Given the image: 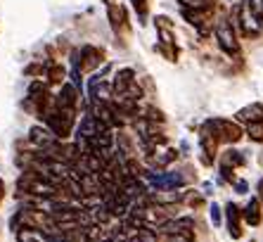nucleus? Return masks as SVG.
I'll return each instance as SVG.
<instances>
[{
    "mask_svg": "<svg viewBox=\"0 0 263 242\" xmlns=\"http://www.w3.org/2000/svg\"><path fill=\"white\" fill-rule=\"evenodd\" d=\"M237 24L242 29V36L251 38V36H258L263 31L261 29V22H258L256 12L251 10V5L247 0H239L237 7H235V19H233V26Z\"/></svg>",
    "mask_w": 263,
    "mask_h": 242,
    "instance_id": "1",
    "label": "nucleus"
},
{
    "mask_svg": "<svg viewBox=\"0 0 263 242\" xmlns=\"http://www.w3.org/2000/svg\"><path fill=\"white\" fill-rule=\"evenodd\" d=\"M216 41H218L220 50L228 52V55H239V41H237V33H235V26L233 22L228 19H220L216 24Z\"/></svg>",
    "mask_w": 263,
    "mask_h": 242,
    "instance_id": "2",
    "label": "nucleus"
},
{
    "mask_svg": "<svg viewBox=\"0 0 263 242\" xmlns=\"http://www.w3.org/2000/svg\"><path fill=\"white\" fill-rule=\"evenodd\" d=\"M209 128L214 131L216 140H226V143H237L239 138L245 136V131L237 121H230V119H211L206 121Z\"/></svg>",
    "mask_w": 263,
    "mask_h": 242,
    "instance_id": "3",
    "label": "nucleus"
},
{
    "mask_svg": "<svg viewBox=\"0 0 263 242\" xmlns=\"http://www.w3.org/2000/svg\"><path fill=\"white\" fill-rule=\"evenodd\" d=\"M29 140H31V145H36V147H41L45 152V150H50L57 143V136L48 128V126H31Z\"/></svg>",
    "mask_w": 263,
    "mask_h": 242,
    "instance_id": "4",
    "label": "nucleus"
},
{
    "mask_svg": "<svg viewBox=\"0 0 263 242\" xmlns=\"http://www.w3.org/2000/svg\"><path fill=\"white\" fill-rule=\"evenodd\" d=\"M226 221H228V230H230V235L235 237V240H239L242 237V209H239L237 204H233V202H228L226 204Z\"/></svg>",
    "mask_w": 263,
    "mask_h": 242,
    "instance_id": "5",
    "label": "nucleus"
},
{
    "mask_svg": "<svg viewBox=\"0 0 263 242\" xmlns=\"http://www.w3.org/2000/svg\"><path fill=\"white\" fill-rule=\"evenodd\" d=\"M235 119L242 121V124H256V121H263V105L261 102H254V105L242 107V109L235 114Z\"/></svg>",
    "mask_w": 263,
    "mask_h": 242,
    "instance_id": "6",
    "label": "nucleus"
},
{
    "mask_svg": "<svg viewBox=\"0 0 263 242\" xmlns=\"http://www.w3.org/2000/svg\"><path fill=\"white\" fill-rule=\"evenodd\" d=\"M261 202H258V197H251L249 202H247V207L242 209V218H245L249 226H261L263 221V214H261Z\"/></svg>",
    "mask_w": 263,
    "mask_h": 242,
    "instance_id": "7",
    "label": "nucleus"
},
{
    "mask_svg": "<svg viewBox=\"0 0 263 242\" xmlns=\"http://www.w3.org/2000/svg\"><path fill=\"white\" fill-rule=\"evenodd\" d=\"M107 10H109V19H111V26L114 31H119V26H126V17H123V10L117 7L114 0H107Z\"/></svg>",
    "mask_w": 263,
    "mask_h": 242,
    "instance_id": "8",
    "label": "nucleus"
},
{
    "mask_svg": "<svg viewBox=\"0 0 263 242\" xmlns=\"http://www.w3.org/2000/svg\"><path fill=\"white\" fill-rule=\"evenodd\" d=\"M183 10H214L216 0H180Z\"/></svg>",
    "mask_w": 263,
    "mask_h": 242,
    "instance_id": "9",
    "label": "nucleus"
},
{
    "mask_svg": "<svg viewBox=\"0 0 263 242\" xmlns=\"http://www.w3.org/2000/svg\"><path fill=\"white\" fill-rule=\"evenodd\" d=\"M245 164V157H242V152H237V150H228V152H223V166H242Z\"/></svg>",
    "mask_w": 263,
    "mask_h": 242,
    "instance_id": "10",
    "label": "nucleus"
},
{
    "mask_svg": "<svg viewBox=\"0 0 263 242\" xmlns=\"http://www.w3.org/2000/svg\"><path fill=\"white\" fill-rule=\"evenodd\" d=\"M247 136H249L254 143H263V121L247 124Z\"/></svg>",
    "mask_w": 263,
    "mask_h": 242,
    "instance_id": "11",
    "label": "nucleus"
},
{
    "mask_svg": "<svg viewBox=\"0 0 263 242\" xmlns=\"http://www.w3.org/2000/svg\"><path fill=\"white\" fill-rule=\"evenodd\" d=\"M48 79L52 81V83H62V81H64V69H62L60 64H50L48 67Z\"/></svg>",
    "mask_w": 263,
    "mask_h": 242,
    "instance_id": "12",
    "label": "nucleus"
},
{
    "mask_svg": "<svg viewBox=\"0 0 263 242\" xmlns=\"http://www.w3.org/2000/svg\"><path fill=\"white\" fill-rule=\"evenodd\" d=\"M164 242H192V233H168L164 235Z\"/></svg>",
    "mask_w": 263,
    "mask_h": 242,
    "instance_id": "13",
    "label": "nucleus"
},
{
    "mask_svg": "<svg viewBox=\"0 0 263 242\" xmlns=\"http://www.w3.org/2000/svg\"><path fill=\"white\" fill-rule=\"evenodd\" d=\"M220 176H223V180H228V183H235V176H233V169L230 166H220Z\"/></svg>",
    "mask_w": 263,
    "mask_h": 242,
    "instance_id": "14",
    "label": "nucleus"
},
{
    "mask_svg": "<svg viewBox=\"0 0 263 242\" xmlns=\"http://www.w3.org/2000/svg\"><path fill=\"white\" fill-rule=\"evenodd\" d=\"M133 7L138 10V14H140V17H145V14H147V3H145V0H133Z\"/></svg>",
    "mask_w": 263,
    "mask_h": 242,
    "instance_id": "15",
    "label": "nucleus"
},
{
    "mask_svg": "<svg viewBox=\"0 0 263 242\" xmlns=\"http://www.w3.org/2000/svg\"><path fill=\"white\" fill-rule=\"evenodd\" d=\"M211 221H214V226H220V207L218 204L211 207Z\"/></svg>",
    "mask_w": 263,
    "mask_h": 242,
    "instance_id": "16",
    "label": "nucleus"
},
{
    "mask_svg": "<svg viewBox=\"0 0 263 242\" xmlns=\"http://www.w3.org/2000/svg\"><path fill=\"white\" fill-rule=\"evenodd\" d=\"M235 190H237L239 195H247V190H249L247 180H235Z\"/></svg>",
    "mask_w": 263,
    "mask_h": 242,
    "instance_id": "17",
    "label": "nucleus"
},
{
    "mask_svg": "<svg viewBox=\"0 0 263 242\" xmlns=\"http://www.w3.org/2000/svg\"><path fill=\"white\" fill-rule=\"evenodd\" d=\"M256 193H258V202L263 204V178L258 180V185H256Z\"/></svg>",
    "mask_w": 263,
    "mask_h": 242,
    "instance_id": "18",
    "label": "nucleus"
},
{
    "mask_svg": "<svg viewBox=\"0 0 263 242\" xmlns=\"http://www.w3.org/2000/svg\"><path fill=\"white\" fill-rule=\"evenodd\" d=\"M126 242H142V240H140V237H138V233H135V235H130Z\"/></svg>",
    "mask_w": 263,
    "mask_h": 242,
    "instance_id": "19",
    "label": "nucleus"
}]
</instances>
